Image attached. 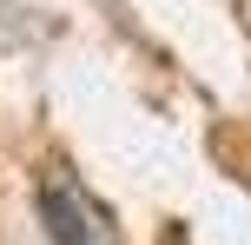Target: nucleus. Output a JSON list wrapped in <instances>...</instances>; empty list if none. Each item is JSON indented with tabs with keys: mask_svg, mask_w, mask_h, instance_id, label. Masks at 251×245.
Here are the masks:
<instances>
[{
	"mask_svg": "<svg viewBox=\"0 0 251 245\" xmlns=\"http://www.w3.org/2000/svg\"><path fill=\"white\" fill-rule=\"evenodd\" d=\"M40 225H47L53 245H106V232H113V219L100 212V199L79 179H66L60 166L40 172Z\"/></svg>",
	"mask_w": 251,
	"mask_h": 245,
	"instance_id": "f257e3e1",
	"label": "nucleus"
}]
</instances>
